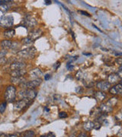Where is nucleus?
<instances>
[{
    "mask_svg": "<svg viewBox=\"0 0 122 137\" xmlns=\"http://www.w3.org/2000/svg\"><path fill=\"white\" fill-rule=\"evenodd\" d=\"M14 25V17L12 15H5L0 17V27L4 29H9Z\"/></svg>",
    "mask_w": 122,
    "mask_h": 137,
    "instance_id": "nucleus-3",
    "label": "nucleus"
},
{
    "mask_svg": "<svg viewBox=\"0 0 122 137\" xmlns=\"http://www.w3.org/2000/svg\"><path fill=\"white\" fill-rule=\"evenodd\" d=\"M27 73H28V71L25 68H24V69L11 71L10 75L11 77H21V76H25Z\"/></svg>",
    "mask_w": 122,
    "mask_h": 137,
    "instance_id": "nucleus-17",
    "label": "nucleus"
},
{
    "mask_svg": "<svg viewBox=\"0 0 122 137\" xmlns=\"http://www.w3.org/2000/svg\"><path fill=\"white\" fill-rule=\"evenodd\" d=\"M12 42L13 41L9 40H3L0 44V47L2 48V50H10L12 46Z\"/></svg>",
    "mask_w": 122,
    "mask_h": 137,
    "instance_id": "nucleus-18",
    "label": "nucleus"
},
{
    "mask_svg": "<svg viewBox=\"0 0 122 137\" xmlns=\"http://www.w3.org/2000/svg\"><path fill=\"white\" fill-rule=\"evenodd\" d=\"M83 54L85 56H92V53H83Z\"/></svg>",
    "mask_w": 122,
    "mask_h": 137,
    "instance_id": "nucleus-45",
    "label": "nucleus"
},
{
    "mask_svg": "<svg viewBox=\"0 0 122 137\" xmlns=\"http://www.w3.org/2000/svg\"><path fill=\"white\" fill-rule=\"evenodd\" d=\"M76 78L78 79V80H83L84 79V76H83V74L81 71H79L77 72V73L76 74Z\"/></svg>",
    "mask_w": 122,
    "mask_h": 137,
    "instance_id": "nucleus-26",
    "label": "nucleus"
},
{
    "mask_svg": "<svg viewBox=\"0 0 122 137\" xmlns=\"http://www.w3.org/2000/svg\"><path fill=\"white\" fill-rule=\"evenodd\" d=\"M45 110H47V112H49V111H50V109H48L47 107H45Z\"/></svg>",
    "mask_w": 122,
    "mask_h": 137,
    "instance_id": "nucleus-46",
    "label": "nucleus"
},
{
    "mask_svg": "<svg viewBox=\"0 0 122 137\" xmlns=\"http://www.w3.org/2000/svg\"><path fill=\"white\" fill-rule=\"evenodd\" d=\"M118 101V98H116V97H112L111 98H110L107 102H105L106 104H108V105H110L111 107H114L115 105L117 104V103Z\"/></svg>",
    "mask_w": 122,
    "mask_h": 137,
    "instance_id": "nucleus-22",
    "label": "nucleus"
},
{
    "mask_svg": "<svg viewBox=\"0 0 122 137\" xmlns=\"http://www.w3.org/2000/svg\"><path fill=\"white\" fill-rule=\"evenodd\" d=\"M60 66V61H57V62L56 63V64L54 65V68H55V69H57V68H59Z\"/></svg>",
    "mask_w": 122,
    "mask_h": 137,
    "instance_id": "nucleus-39",
    "label": "nucleus"
},
{
    "mask_svg": "<svg viewBox=\"0 0 122 137\" xmlns=\"http://www.w3.org/2000/svg\"><path fill=\"white\" fill-rule=\"evenodd\" d=\"M92 25H93V27H94V28H95V29H97V30H98L99 31H100V32H102V30H100V29H99V28H97V27H96V26H95V24H92Z\"/></svg>",
    "mask_w": 122,
    "mask_h": 137,
    "instance_id": "nucleus-44",
    "label": "nucleus"
},
{
    "mask_svg": "<svg viewBox=\"0 0 122 137\" xmlns=\"http://www.w3.org/2000/svg\"><path fill=\"white\" fill-rule=\"evenodd\" d=\"M32 103H33L32 100H29V99H27V98L20 99L19 101H18L15 103V104H14V109L16 111H18V112L22 111L25 108L28 107V106L31 105Z\"/></svg>",
    "mask_w": 122,
    "mask_h": 137,
    "instance_id": "nucleus-6",
    "label": "nucleus"
},
{
    "mask_svg": "<svg viewBox=\"0 0 122 137\" xmlns=\"http://www.w3.org/2000/svg\"><path fill=\"white\" fill-rule=\"evenodd\" d=\"M42 83L41 79H31L30 81H26L24 83L20 85V88L21 89H34L38 88Z\"/></svg>",
    "mask_w": 122,
    "mask_h": 137,
    "instance_id": "nucleus-5",
    "label": "nucleus"
},
{
    "mask_svg": "<svg viewBox=\"0 0 122 137\" xmlns=\"http://www.w3.org/2000/svg\"><path fill=\"white\" fill-rule=\"evenodd\" d=\"M94 97L95 98L99 101V102H103L107 98V94L105 91H97L94 93Z\"/></svg>",
    "mask_w": 122,
    "mask_h": 137,
    "instance_id": "nucleus-15",
    "label": "nucleus"
},
{
    "mask_svg": "<svg viewBox=\"0 0 122 137\" xmlns=\"http://www.w3.org/2000/svg\"><path fill=\"white\" fill-rule=\"evenodd\" d=\"M109 93L112 96H118L122 94V85L121 82L112 86L111 88H109Z\"/></svg>",
    "mask_w": 122,
    "mask_h": 137,
    "instance_id": "nucleus-10",
    "label": "nucleus"
},
{
    "mask_svg": "<svg viewBox=\"0 0 122 137\" xmlns=\"http://www.w3.org/2000/svg\"><path fill=\"white\" fill-rule=\"evenodd\" d=\"M10 9V6L9 5H0V12L5 13L7 12Z\"/></svg>",
    "mask_w": 122,
    "mask_h": 137,
    "instance_id": "nucleus-24",
    "label": "nucleus"
},
{
    "mask_svg": "<svg viewBox=\"0 0 122 137\" xmlns=\"http://www.w3.org/2000/svg\"><path fill=\"white\" fill-rule=\"evenodd\" d=\"M94 125H95V122L93 121H87L86 123H83V129L86 131H90L94 129Z\"/></svg>",
    "mask_w": 122,
    "mask_h": 137,
    "instance_id": "nucleus-20",
    "label": "nucleus"
},
{
    "mask_svg": "<svg viewBox=\"0 0 122 137\" xmlns=\"http://www.w3.org/2000/svg\"><path fill=\"white\" fill-rule=\"evenodd\" d=\"M13 3V1L11 0H0V5H9Z\"/></svg>",
    "mask_w": 122,
    "mask_h": 137,
    "instance_id": "nucleus-28",
    "label": "nucleus"
},
{
    "mask_svg": "<svg viewBox=\"0 0 122 137\" xmlns=\"http://www.w3.org/2000/svg\"><path fill=\"white\" fill-rule=\"evenodd\" d=\"M121 80V76L118 72H113L108 75V82L111 84H118Z\"/></svg>",
    "mask_w": 122,
    "mask_h": 137,
    "instance_id": "nucleus-11",
    "label": "nucleus"
},
{
    "mask_svg": "<svg viewBox=\"0 0 122 137\" xmlns=\"http://www.w3.org/2000/svg\"><path fill=\"white\" fill-rule=\"evenodd\" d=\"M8 63V59L7 58L5 57H2V58H0V66L1 65H5Z\"/></svg>",
    "mask_w": 122,
    "mask_h": 137,
    "instance_id": "nucleus-29",
    "label": "nucleus"
},
{
    "mask_svg": "<svg viewBox=\"0 0 122 137\" xmlns=\"http://www.w3.org/2000/svg\"><path fill=\"white\" fill-rule=\"evenodd\" d=\"M77 137H88V135L86 133H80L78 136H77Z\"/></svg>",
    "mask_w": 122,
    "mask_h": 137,
    "instance_id": "nucleus-37",
    "label": "nucleus"
},
{
    "mask_svg": "<svg viewBox=\"0 0 122 137\" xmlns=\"http://www.w3.org/2000/svg\"><path fill=\"white\" fill-rule=\"evenodd\" d=\"M8 52L7 50H2L0 51V58H2V57H5V56L7 55Z\"/></svg>",
    "mask_w": 122,
    "mask_h": 137,
    "instance_id": "nucleus-33",
    "label": "nucleus"
},
{
    "mask_svg": "<svg viewBox=\"0 0 122 137\" xmlns=\"http://www.w3.org/2000/svg\"><path fill=\"white\" fill-rule=\"evenodd\" d=\"M76 92L78 94H82L83 92V88L82 86H78L76 88Z\"/></svg>",
    "mask_w": 122,
    "mask_h": 137,
    "instance_id": "nucleus-30",
    "label": "nucleus"
},
{
    "mask_svg": "<svg viewBox=\"0 0 122 137\" xmlns=\"http://www.w3.org/2000/svg\"><path fill=\"white\" fill-rule=\"evenodd\" d=\"M27 79L25 76H21V77H11L10 78V82L12 83V85H20L21 84L24 83L26 82Z\"/></svg>",
    "mask_w": 122,
    "mask_h": 137,
    "instance_id": "nucleus-16",
    "label": "nucleus"
},
{
    "mask_svg": "<svg viewBox=\"0 0 122 137\" xmlns=\"http://www.w3.org/2000/svg\"><path fill=\"white\" fill-rule=\"evenodd\" d=\"M68 137H77V136H76V133H71Z\"/></svg>",
    "mask_w": 122,
    "mask_h": 137,
    "instance_id": "nucleus-42",
    "label": "nucleus"
},
{
    "mask_svg": "<svg viewBox=\"0 0 122 137\" xmlns=\"http://www.w3.org/2000/svg\"><path fill=\"white\" fill-rule=\"evenodd\" d=\"M3 35L5 37L11 39L12 37H15V30L12 29V28H9V29H6L4 32H3Z\"/></svg>",
    "mask_w": 122,
    "mask_h": 137,
    "instance_id": "nucleus-19",
    "label": "nucleus"
},
{
    "mask_svg": "<svg viewBox=\"0 0 122 137\" xmlns=\"http://www.w3.org/2000/svg\"><path fill=\"white\" fill-rule=\"evenodd\" d=\"M45 137H56V134L53 132H49L47 135H45Z\"/></svg>",
    "mask_w": 122,
    "mask_h": 137,
    "instance_id": "nucleus-35",
    "label": "nucleus"
},
{
    "mask_svg": "<svg viewBox=\"0 0 122 137\" xmlns=\"http://www.w3.org/2000/svg\"><path fill=\"white\" fill-rule=\"evenodd\" d=\"M67 68H68L69 70H70V71H71L72 68H74V66H73L72 64H71L70 63H67Z\"/></svg>",
    "mask_w": 122,
    "mask_h": 137,
    "instance_id": "nucleus-38",
    "label": "nucleus"
},
{
    "mask_svg": "<svg viewBox=\"0 0 122 137\" xmlns=\"http://www.w3.org/2000/svg\"><path fill=\"white\" fill-rule=\"evenodd\" d=\"M51 1H45V5H51Z\"/></svg>",
    "mask_w": 122,
    "mask_h": 137,
    "instance_id": "nucleus-43",
    "label": "nucleus"
},
{
    "mask_svg": "<svg viewBox=\"0 0 122 137\" xmlns=\"http://www.w3.org/2000/svg\"><path fill=\"white\" fill-rule=\"evenodd\" d=\"M115 63L118 64V66H121V63H122L121 57H118V58H116V59H115Z\"/></svg>",
    "mask_w": 122,
    "mask_h": 137,
    "instance_id": "nucleus-34",
    "label": "nucleus"
},
{
    "mask_svg": "<svg viewBox=\"0 0 122 137\" xmlns=\"http://www.w3.org/2000/svg\"><path fill=\"white\" fill-rule=\"evenodd\" d=\"M6 107H7V102L4 101V102L0 104V114H4L5 110H6Z\"/></svg>",
    "mask_w": 122,
    "mask_h": 137,
    "instance_id": "nucleus-25",
    "label": "nucleus"
},
{
    "mask_svg": "<svg viewBox=\"0 0 122 137\" xmlns=\"http://www.w3.org/2000/svg\"><path fill=\"white\" fill-rule=\"evenodd\" d=\"M44 75L43 72L40 68H35L29 72V77L31 79H41Z\"/></svg>",
    "mask_w": 122,
    "mask_h": 137,
    "instance_id": "nucleus-12",
    "label": "nucleus"
},
{
    "mask_svg": "<svg viewBox=\"0 0 122 137\" xmlns=\"http://www.w3.org/2000/svg\"><path fill=\"white\" fill-rule=\"evenodd\" d=\"M67 117H68V114H67V113L65 112V111H60V112L59 113V117H60V119H65V118H67Z\"/></svg>",
    "mask_w": 122,
    "mask_h": 137,
    "instance_id": "nucleus-27",
    "label": "nucleus"
},
{
    "mask_svg": "<svg viewBox=\"0 0 122 137\" xmlns=\"http://www.w3.org/2000/svg\"><path fill=\"white\" fill-rule=\"evenodd\" d=\"M35 133L34 130H27L25 132H24L23 133H21L20 137H35Z\"/></svg>",
    "mask_w": 122,
    "mask_h": 137,
    "instance_id": "nucleus-23",
    "label": "nucleus"
},
{
    "mask_svg": "<svg viewBox=\"0 0 122 137\" xmlns=\"http://www.w3.org/2000/svg\"><path fill=\"white\" fill-rule=\"evenodd\" d=\"M101 127H102V123H99V122L95 123V125H94V129H95V130H100Z\"/></svg>",
    "mask_w": 122,
    "mask_h": 137,
    "instance_id": "nucleus-31",
    "label": "nucleus"
},
{
    "mask_svg": "<svg viewBox=\"0 0 122 137\" xmlns=\"http://www.w3.org/2000/svg\"><path fill=\"white\" fill-rule=\"evenodd\" d=\"M78 12L79 13H80L82 15H84V16H87V17H90L91 16V15L88 13V12H86V11H78Z\"/></svg>",
    "mask_w": 122,
    "mask_h": 137,
    "instance_id": "nucleus-32",
    "label": "nucleus"
},
{
    "mask_svg": "<svg viewBox=\"0 0 122 137\" xmlns=\"http://www.w3.org/2000/svg\"><path fill=\"white\" fill-rule=\"evenodd\" d=\"M44 79L45 81H48V80H50V79H51V75L47 74V75H45L44 76Z\"/></svg>",
    "mask_w": 122,
    "mask_h": 137,
    "instance_id": "nucleus-36",
    "label": "nucleus"
},
{
    "mask_svg": "<svg viewBox=\"0 0 122 137\" xmlns=\"http://www.w3.org/2000/svg\"><path fill=\"white\" fill-rule=\"evenodd\" d=\"M96 88L99 89V91L105 92L111 88V84L108 81H100L96 83Z\"/></svg>",
    "mask_w": 122,
    "mask_h": 137,
    "instance_id": "nucleus-13",
    "label": "nucleus"
},
{
    "mask_svg": "<svg viewBox=\"0 0 122 137\" xmlns=\"http://www.w3.org/2000/svg\"><path fill=\"white\" fill-rule=\"evenodd\" d=\"M6 137H19L18 136L17 134H11V135H9V136H7Z\"/></svg>",
    "mask_w": 122,
    "mask_h": 137,
    "instance_id": "nucleus-41",
    "label": "nucleus"
},
{
    "mask_svg": "<svg viewBox=\"0 0 122 137\" xmlns=\"http://www.w3.org/2000/svg\"><path fill=\"white\" fill-rule=\"evenodd\" d=\"M37 95V91L34 89H21L18 92V97L22 98H27L29 100H34Z\"/></svg>",
    "mask_w": 122,
    "mask_h": 137,
    "instance_id": "nucleus-4",
    "label": "nucleus"
},
{
    "mask_svg": "<svg viewBox=\"0 0 122 137\" xmlns=\"http://www.w3.org/2000/svg\"><path fill=\"white\" fill-rule=\"evenodd\" d=\"M17 96V88L13 85H9L6 87L5 93H4V98L6 102H14L16 99Z\"/></svg>",
    "mask_w": 122,
    "mask_h": 137,
    "instance_id": "nucleus-2",
    "label": "nucleus"
},
{
    "mask_svg": "<svg viewBox=\"0 0 122 137\" xmlns=\"http://www.w3.org/2000/svg\"><path fill=\"white\" fill-rule=\"evenodd\" d=\"M99 110L101 111L102 114H110L114 110V107H111L110 105H108V104L106 103H102L101 104V105L99 106Z\"/></svg>",
    "mask_w": 122,
    "mask_h": 137,
    "instance_id": "nucleus-14",
    "label": "nucleus"
},
{
    "mask_svg": "<svg viewBox=\"0 0 122 137\" xmlns=\"http://www.w3.org/2000/svg\"><path fill=\"white\" fill-rule=\"evenodd\" d=\"M21 43H22V44H24V45H27V46L31 47V45H32L35 42H34L32 40H31L29 37H25V38H23V39L21 40Z\"/></svg>",
    "mask_w": 122,
    "mask_h": 137,
    "instance_id": "nucleus-21",
    "label": "nucleus"
},
{
    "mask_svg": "<svg viewBox=\"0 0 122 137\" xmlns=\"http://www.w3.org/2000/svg\"><path fill=\"white\" fill-rule=\"evenodd\" d=\"M44 32L40 28H35L32 29L29 31V34L28 35V37H29L31 40H32L35 42L36 40L39 39L40 37H41V36L43 35Z\"/></svg>",
    "mask_w": 122,
    "mask_h": 137,
    "instance_id": "nucleus-8",
    "label": "nucleus"
},
{
    "mask_svg": "<svg viewBox=\"0 0 122 137\" xmlns=\"http://www.w3.org/2000/svg\"><path fill=\"white\" fill-rule=\"evenodd\" d=\"M23 23H24V27H25L26 28H34L37 26V21L35 19V18H33L31 15H25V17L23 20Z\"/></svg>",
    "mask_w": 122,
    "mask_h": 137,
    "instance_id": "nucleus-7",
    "label": "nucleus"
},
{
    "mask_svg": "<svg viewBox=\"0 0 122 137\" xmlns=\"http://www.w3.org/2000/svg\"><path fill=\"white\" fill-rule=\"evenodd\" d=\"M7 136V135L5 134V133H2V132H0V137H6Z\"/></svg>",
    "mask_w": 122,
    "mask_h": 137,
    "instance_id": "nucleus-40",
    "label": "nucleus"
},
{
    "mask_svg": "<svg viewBox=\"0 0 122 137\" xmlns=\"http://www.w3.org/2000/svg\"><path fill=\"white\" fill-rule=\"evenodd\" d=\"M26 66H27V63L25 62L21 61V60H17V61L11 63V64H10V69H11V71L24 69V68H26Z\"/></svg>",
    "mask_w": 122,
    "mask_h": 137,
    "instance_id": "nucleus-9",
    "label": "nucleus"
},
{
    "mask_svg": "<svg viewBox=\"0 0 122 137\" xmlns=\"http://www.w3.org/2000/svg\"><path fill=\"white\" fill-rule=\"evenodd\" d=\"M37 49L31 46L25 49H22L17 53L18 57L21 59H33L37 54Z\"/></svg>",
    "mask_w": 122,
    "mask_h": 137,
    "instance_id": "nucleus-1",
    "label": "nucleus"
}]
</instances>
